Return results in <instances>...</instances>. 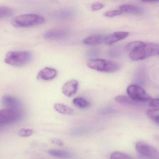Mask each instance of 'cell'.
<instances>
[{"instance_id": "obj_15", "label": "cell", "mask_w": 159, "mask_h": 159, "mask_svg": "<svg viewBox=\"0 0 159 159\" xmlns=\"http://www.w3.org/2000/svg\"><path fill=\"white\" fill-rule=\"evenodd\" d=\"M55 110L59 113L66 115H72L74 113L73 109L62 103H56L54 105Z\"/></svg>"}, {"instance_id": "obj_5", "label": "cell", "mask_w": 159, "mask_h": 159, "mask_svg": "<svg viewBox=\"0 0 159 159\" xmlns=\"http://www.w3.org/2000/svg\"><path fill=\"white\" fill-rule=\"evenodd\" d=\"M126 93L129 98L138 103L148 102L152 98L143 88L137 84L129 85L126 88Z\"/></svg>"}, {"instance_id": "obj_8", "label": "cell", "mask_w": 159, "mask_h": 159, "mask_svg": "<svg viewBox=\"0 0 159 159\" xmlns=\"http://www.w3.org/2000/svg\"><path fill=\"white\" fill-rule=\"evenodd\" d=\"M69 32L63 28H54L50 30L44 34V38L50 40H63L68 36Z\"/></svg>"}, {"instance_id": "obj_13", "label": "cell", "mask_w": 159, "mask_h": 159, "mask_svg": "<svg viewBox=\"0 0 159 159\" xmlns=\"http://www.w3.org/2000/svg\"><path fill=\"white\" fill-rule=\"evenodd\" d=\"M122 12L132 14L139 15L143 13V10L141 7L132 4H122L119 7Z\"/></svg>"}, {"instance_id": "obj_27", "label": "cell", "mask_w": 159, "mask_h": 159, "mask_svg": "<svg viewBox=\"0 0 159 159\" xmlns=\"http://www.w3.org/2000/svg\"><path fill=\"white\" fill-rule=\"evenodd\" d=\"M52 143L56 145H58V146H62L64 145L63 141L60 139H53L51 140Z\"/></svg>"}, {"instance_id": "obj_17", "label": "cell", "mask_w": 159, "mask_h": 159, "mask_svg": "<svg viewBox=\"0 0 159 159\" xmlns=\"http://www.w3.org/2000/svg\"><path fill=\"white\" fill-rule=\"evenodd\" d=\"M114 100L118 103L123 104V105L138 106V105H139L140 104L139 103L134 101L129 97L126 96H118L114 98Z\"/></svg>"}, {"instance_id": "obj_20", "label": "cell", "mask_w": 159, "mask_h": 159, "mask_svg": "<svg viewBox=\"0 0 159 159\" xmlns=\"http://www.w3.org/2000/svg\"><path fill=\"white\" fill-rule=\"evenodd\" d=\"M148 117L156 123L157 124L159 122V110L158 108H154L148 110L147 111Z\"/></svg>"}, {"instance_id": "obj_12", "label": "cell", "mask_w": 159, "mask_h": 159, "mask_svg": "<svg viewBox=\"0 0 159 159\" xmlns=\"http://www.w3.org/2000/svg\"><path fill=\"white\" fill-rule=\"evenodd\" d=\"M3 105L7 107V108L20 110L21 103L18 99L12 96L4 95L2 98Z\"/></svg>"}, {"instance_id": "obj_25", "label": "cell", "mask_w": 159, "mask_h": 159, "mask_svg": "<svg viewBox=\"0 0 159 159\" xmlns=\"http://www.w3.org/2000/svg\"><path fill=\"white\" fill-rule=\"evenodd\" d=\"M104 6H105L104 4L103 3H101V2H97L92 4V6H91V9H92V11H99V10L103 9L104 8Z\"/></svg>"}, {"instance_id": "obj_9", "label": "cell", "mask_w": 159, "mask_h": 159, "mask_svg": "<svg viewBox=\"0 0 159 159\" xmlns=\"http://www.w3.org/2000/svg\"><path fill=\"white\" fill-rule=\"evenodd\" d=\"M129 35V33L126 31H117L106 36L103 42L107 45H111L117 42L126 39Z\"/></svg>"}, {"instance_id": "obj_14", "label": "cell", "mask_w": 159, "mask_h": 159, "mask_svg": "<svg viewBox=\"0 0 159 159\" xmlns=\"http://www.w3.org/2000/svg\"><path fill=\"white\" fill-rule=\"evenodd\" d=\"M104 38L98 34H93L84 39L83 43L87 45H96L101 44L103 42Z\"/></svg>"}, {"instance_id": "obj_18", "label": "cell", "mask_w": 159, "mask_h": 159, "mask_svg": "<svg viewBox=\"0 0 159 159\" xmlns=\"http://www.w3.org/2000/svg\"><path fill=\"white\" fill-rule=\"evenodd\" d=\"M72 102L75 106L80 108H86L90 106V103L86 99L80 97L74 98Z\"/></svg>"}, {"instance_id": "obj_11", "label": "cell", "mask_w": 159, "mask_h": 159, "mask_svg": "<svg viewBox=\"0 0 159 159\" xmlns=\"http://www.w3.org/2000/svg\"><path fill=\"white\" fill-rule=\"evenodd\" d=\"M78 86L79 83L77 80H70L63 85L62 93L66 96L70 97L76 93L78 90Z\"/></svg>"}, {"instance_id": "obj_24", "label": "cell", "mask_w": 159, "mask_h": 159, "mask_svg": "<svg viewBox=\"0 0 159 159\" xmlns=\"http://www.w3.org/2000/svg\"><path fill=\"white\" fill-rule=\"evenodd\" d=\"M122 14V11L120 10H112V11H108L104 14V16L106 17H115L120 15Z\"/></svg>"}, {"instance_id": "obj_19", "label": "cell", "mask_w": 159, "mask_h": 159, "mask_svg": "<svg viewBox=\"0 0 159 159\" xmlns=\"http://www.w3.org/2000/svg\"><path fill=\"white\" fill-rule=\"evenodd\" d=\"M12 9L6 6L0 7V20L11 17L13 14Z\"/></svg>"}, {"instance_id": "obj_10", "label": "cell", "mask_w": 159, "mask_h": 159, "mask_svg": "<svg viewBox=\"0 0 159 159\" xmlns=\"http://www.w3.org/2000/svg\"><path fill=\"white\" fill-rule=\"evenodd\" d=\"M57 74V71L55 69L46 67L39 71L37 75V79L41 80H51L55 79Z\"/></svg>"}, {"instance_id": "obj_23", "label": "cell", "mask_w": 159, "mask_h": 159, "mask_svg": "<svg viewBox=\"0 0 159 159\" xmlns=\"http://www.w3.org/2000/svg\"><path fill=\"white\" fill-rule=\"evenodd\" d=\"M74 15L72 11H64L59 12L57 14V16L59 18L61 19H66V18H69L70 16H72Z\"/></svg>"}, {"instance_id": "obj_4", "label": "cell", "mask_w": 159, "mask_h": 159, "mask_svg": "<svg viewBox=\"0 0 159 159\" xmlns=\"http://www.w3.org/2000/svg\"><path fill=\"white\" fill-rule=\"evenodd\" d=\"M87 65L91 69L106 73L116 72L120 69L121 67L119 63L100 58L89 59Z\"/></svg>"}, {"instance_id": "obj_21", "label": "cell", "mask_w": 159, "mask_h": 159, "mask_svg": "<svg viewBox=\"0 0 159 159\" xmlns=\"http://www.w3.org/2000/svg\"><path fill=\"white\" fill-rule=\"evenodd\" d=\"M111 159H134L130 155L120 152H114L111 153Z\"/></svg>"}, {"instance_id": "obj_3", "label": "cell", "mask_w": 159, "mask_h": 159, "mask_svg": "<svg viewBox=\"0 0 159 159\" xmlns=\"http://www.w3.org/2000/svg\"><path fill=\"white\" fill-rule=\"evenodd\" d=\"M32 57V54L29 51H10L6 54L4 61L10 66L21 67L28 64Z\"/></svg>"}, {"instance_id": "obj_26", "label": "cell", "mask_w": 159, "mask_h": 159, "mask_svg": "<svg viewBox=\"0 0 159 159\" xmlns=\"http://www.w3.org/2000/svg\"><path fill=\"white\" fill-rule=\"evenodd\" d=\"M149 106L154 108H158L159 106V98H152L149 101Z\"/></svg>"}, {"instance_id": "obj_2", "label": "cell", "mask_w": 159, "mask_h": 159, "mask_svg": "<svg viewBox=\"0 0 159 159\" xmlns=\"http://www.w3.org/2000/svg\"><path fill=\"white\" fill-rule=\"evenodd\" d=\"M44 17L35 14H25L14 17L11 21L14 26L17 28H30L45 24Z\"/></svg>"}, {"instance_id": "obj_6", "label": "cell", "mask_w": 159, "mask_h": 159, "mask_svg": "<svg viewBox=\"0 0 159 159\" xmlns=\"http://www.w3.org/2000/svg\"><path fill=\"white\" fill-rule=\"evenodd\" d=\"M136 149L139 154L150 159L158 158V153L157 150L143 141H139L136 144Z\"/></svg>"}, {"instance_id": "obj_22", "label": "cell", "mask_w": 159, "mask_h": 159, "mask_svg": "<svg viewBox=\"0 0 159 159\" xmlns=\"http://www.w3.org/2000/svg\"><path fill=\"white\" fill-rule=\"evenodd\" d=\"M33 134V131L32 129L22 128L18 131V134L19 136L22 137H28L32 135Z\"/></svg>"}, {"instance_id": "obj_1", "label": "cell", "mask_w": 159, "mask_h": 159, "mask_svg": "<svg viewBox=\"0 0 159 159\" xmlns=\"http://www.w3.org/2000/svg\"><path fill=\"white\" fill-rule=\"evenodd\" d=\"M159 44L157 43H141L129 52V57L133 61H140L159 55Z\"/></svg>"}, {"instance_id": "obj_7", "label": "cell", "mask_w": 159, "mask_h": 159, "mask_svg": "<svg viewBox=\"0 0 159 159\" xmlns=\"http://www.w3.org/2000/svg\"><path fill=\"white\" fill-rule=\"evenodd\" d=\"M20 116V110L5 108L0 110V124H10L17 120Z\"/></svg>"}, {"instance_id": "obj_16", "label": "cell", "mask_w": 159, "mask_h": 159, "mask_svg": "<svg viewBox=\"0 0 159 159\" xmlns=\"http://www.w3.org/2000/svg\"><path fill=\"white\" fill-rule=\"evenodd\" d=\"M48 152L52 156L61 159H69L72 156L70 152L60 150L51 149L48 151Z\"/></svg>"}]
</instances>
